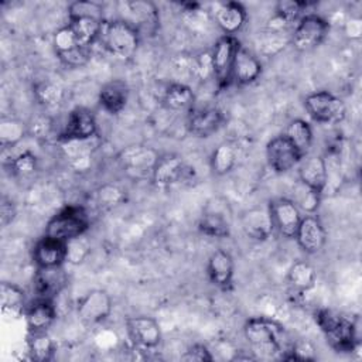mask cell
Listing matches in <instances>:
<instances>
[{"label":"cell","instance_id":"6da1fadb","mask_svg":"<svg viewBox=\"0 0 362 362\" xmlns=\"http://www.w3.org/2000/svg\"><path fill=\"white\" fill-rule=\"evenodd\" d=\"M281 325L266 317H252L243 324V335L255 359H272L281 352Z\"/></svg>","mask_w":362,"mask_h":362},{"label":"cell","instance_id":"7a4b0ae2","mask_svg":"<svg viewBox=\"0 0 362 362\" xmlns=\"http://www.w3.org/2000/svg\"><path fill=\"white\" fill-rule=\"evenodd\" d=\"M99 38L110 55L117 59L127 61L139 48L140 33L130 23L122 18H115L103 21Z\"/></svg>","mask_w":362,"mask_h":362},{"label":"cell","instance_id":"3957f363","mask_svg":"<svg viewBox=\"0 0 362 362\" xmlns=\"http://www.w3.org/2000/svg\"><path fill=\"white\" fill-rule=\"evenodd\" d=\"M90 226L88 212L81 205H66L58 211L45 226V235L69 242L83 236Z\"/></svg>","mask_w":362,"mask_h":362},{"label":"cell","instance_id":"277c9868","mask_svg":"<svg viewBox=\"0 0 362 362\" xmlns=\"http://www.w3.org/2000/svg\"><path fill=\"white\" fill-rule=\"evenodd\" d=\"M304 107L310 117L322 124H337L345 119L346 106L342 99L328 90H315L305 96Z\"/></svg>","mask_w":362,"mask_h":362},{"label":"cell","instance_id":"5b68a950","mask_svg":"<svg viewBox=\"0 0 362 362\" xmlns=\"http://www.w3.org/2000/svg\"><path fill=\"white\" fill-rule=\"evenodd\" d=\"M329 33V23L314 13L304 14L296 24L290 42L291 45L301 52H308L318 48Z\"/></svg>","mask_w":362,"mask_h":362},{"label":"cell","instance_id":"8992f818","mask_svg":"<svg viewBox=\"0 0 362 362\" xmlns=\"http://www.w3.org/2000/svg\"><path fill=\"white\" fill-rule=\"evenodd\" d=\"M239 47L240 42L235 35H222L215 41L212 51L209 52L212 76L219 89H225L232 83V69Z\"/></svg>","mask_w":362,"mask_h":362},{"label":"cell","instance_id":"52a82bcc","mask_svg":"<svg viewBox=\"0 0 362 362\" xmlns=\"http://www.w3.org/2000/svg\"><path fill=\"white\" fill-rule=\"evenodd\" d=\"M112 298L106 290L93 288L76 303V314L85 325H98L107 320L112 313Z\"/></svg>","mask_w":362,"mask_h":362},{"label":"cell","instance_id":"ba28073f","mask_svg":"<svg viewBox=\"0 0 362 362\" xmlns=\"http://www.w3.org/2000/svg\"><path fill=\"white\" fill-rule=\"evenodd\" d=\"M269 211L272 215L274 229L287 239H294L301 221V212L293 199L280 197L272 199L269 204Z\"/></svg>","mask_w":362,"mask_h":362},{"label":"cell","instance_id":"9c48e42d","mask_svg":"<svg viewBox=\"0 0 362 362\" xmlns=\"http://www.w3.org/2000/svg\"><path fill=\"white\" fill-rule=\"evenodd\" d=\"M266 158L274 173L283 174L298 165L303 156L284 134H279L266 144Z\"/></svg>","mask_w":362,"mask_h":362},{"label":"cell","instance_id":"30bf717a","mask_svg":"<svg viewBox=\"0 0 362 362\" xmlns=\"http://www.w3.org/2000/svg\"><path fill=\"white\" fill-rule=\"evenodd\" d=\"M132 342L143 349H154L161 344L163 334L157 320L148 315H133L124 321Z\"/></svg>","mask_w":362,"mask_h":362},{"label":"cell","instance_id":"8fae6325","mask_svg":"<svg viewBox=\"0 0 362 362\" xmlns=\"http://www.w3.org/2000/svg\"><path fill=\"white\" fill-rule=\"evenodd\" d=\"M98 136V123L95 115L86 107H75L69 112L59 141L69 140H90Z\"/></svg>","mask_w":362,"mask_h":362},{"label":"cell","instance_id":"7c38bea8","mask_svg":"<svg viewBox=\"0 0 362 362\" xmlns=\"http://www.w3.org/2000/svg\"><path fill=\"white\" fill-rule=\"evenodd\" d=\"M230 229L232 222L228 204H219V199H214V204L209 202L198 219V230L209 238H228Z\"/></svg>","mask_w":362,"mask_h":362},{"label":"cell","instance_id":"4fadbf2b","mask_svg":"<svg viewBox=\"0 0 362 362\" xmlns=\"http://www.w3.org/2000/svg\"><path fill=\"white\" fill-rule=\"evenodd\" d=\"M68 274L64 266L35 267L33 287L37 298L54 301L68 286Z\"/></svg>","mask_w":362,"mask_h":362},{"label":"cell","instance_id":"5bb4252c","mask_svg":"<svg viewBox=\"0 0 362 362\" xmlns=\"http://www.w3.org/2000/svg\"><path fill=\"white\" fill-rule=\"evenodd\" d=\"M188 167L177 154H163L156 160L151 170V181L158 188H168L187 178Z\"/></svg>","mask_w":362,"mask_h":362},{"label":"cell","instance_id":"9a60e30c","mask_svg":"<svg viewBox=\"0 0 362 362\" xmlns=\"http://www.w3.org/2000/svg\"><path fill=\"white\" fill-rule=\"evenodd\" d=\"M294 239L304 253L317 255L325 246L327 232L320 218L314 214H308L301 218Z\"/></svg>","mask_w":362,"mask_h":362},{"label":"cell","instance_id":"2e32d148","mask_svg":"<svg viewBox=\"0 0 362 362\" xmlns=\"http://www.w3.org/2000/svg\"><path fill=\"white\" fill-rule=\"evenodd\" d=\"M68 260V242L44 235L33 246V262L35 267L64 266Z\"/></svg>","mask_w":362,"mask_h":362},{"label":"cell","instance_id":"e0dca14e","mask_svg":"<svg viewBox=\"0 0 362 362\" xmlns=\"http://www.w3.org/2000/svg\"><path fill=\"white\" fill-rule=\"evenodd\" d=\"M223 123V113L215 106H206L195 109L192 107L188 112L187 117V130L201 139L209 137L216 133Z\"/></svg>","mask_w":362,"mask_h":362},{"label":"cell","instance_id":"ac0fdd59","mask_svg":"<svg viewBox=\"0 0 362 362\" xmlns=\"http://www.w3.org/2000/svg\"><path fill=\"white\" fill-rule=\"evenodd\" d=\"M298 181L321 195L328 185V164L320 154H307L298 163Z\"/></svg>","mask_w":362,"mask_h":362},{"label":"cell","instance_id":"d6986e66","mask_svg":"<svg viewBox=\"0 0 362 362\" xmlns=\"http://www.w3.org/2000/svg\"><path fill=\"white\" fill-rule=\"evenodd\" d=\"M240 226L245 235L253 240L269 239L274 230L269 205H259L245 211L240 218Z\"/></svg>","mask_w":362,"mask_h":362},{"label":"cell","instance_id":"ffe728a7","mask_svg":"<svg viewBox=\"0 0 362 362\" xmlns=\"http://www.w3.org/2000/svg\"><path fill=\"white\" fill-rule=\"evenodd\" d=\"M235 262L229 252L223 249L214 250L206 262V274L209 281L218 288L226 290L232 286Z\"/></svg>","mask_w":362,"mask_h":362},{"label":"cell","instance_id":"44dd1931","mask_svg":"<svg viewBox=\"0 0 362 362\" xmlns=\"http://www.w3.org/2000/svg\"><path fill=\"white\" fill-rule=\"evenodd\" d=\"M120 11H126L122 20L136 27L140 34L143 30L153 31L158 25L157 7L150 1H124L120 3Z\"/></svg>","mask_w":362,"mask_h":362},{"label":"cell","instance_id":"7402d4cb","mask_svg":"<svg viewBox=\"0 0 362 362\" xmlns=\"http://www.w3.org/2000/svg\"><path fill=\"white\" fill-rule=\"evenodd\" d=\"M324 335L328 345L338 354H351L359 345L358 327L346 317H342V320Z\"/></svg>","mask_w":362,"mask_h":362},{"label":"cell","instance_id":"603a6c76","mask_svg":"<svg viewBox=\"0 0 362 362\" xmlns=\"http://www.w3.org/2000/svg\"><path fill=\"white\" fill-rule=\"evenodd\" d=\"M129 96L130 88L127 82H124L123 79H112L102 85L98 93V100L105 112L110 115H117L126 107Z\"/></svg>","mask_w":362,"mask_h":362},{"label":"cell","instance_id":"cb8c5ba5","mask_svg":"<svg viewBox=\"0 0 362 362\" xmlns=\"http://www.w3.org/2000/svg\"><path fill=\"white\" fill-rule=\"evenodd\" d=\"M262 69L263 66L260 59L252 51L240 45L235 55L232 82L238 85H249L262 75Z\"/></svg>","mask_w":362,"mask_h":362},{"label":"cell","instance_id":"d4e9b609","mask_svg":"<svg viewBox=\"0 0 362 362\" xmlns=\"http://www.w3.org/2000/svg\"><path fill=\"white\" fill-rule=\"evenodd\" d=\"M28 332H47L57 320V308L54 301L35 298V301L24 311Z\"/></svg>","mask_w":362,"mask_h":362},{"label":"cell","instance_id":"484cf974","mask_svg":"<svg viewBox=\"0 0 362 362\" xmlns=\"http://www.w3.org/2000/svg\"><path fill=\"white\" fill-rule=\"evenodd\" d=\"M246 8L238 1H226L216 7L215 23L223 35H235L246 23Z\"/></svg>","mask_w":362,"mask_h":362},{"label":"cell","instance_id":"4316f807","mask_svg":"<svg viewBox=\"0 0 362 362\" xmlns=\"http://www.w3.org/2000/svg\"><path fill=\"white\" fill-rule=\"evenodd\" d=\"M0 310L4 320H17L25 311V291L16 283L0 284Z\"/></svg>","mask_w":362,"mask_h":362},{"label":"cell","instance_id":"83f0119b","mask_svg":"<svg viewBox=\"0 0 362 362\" xmlns=\"http://www.w3.org/2000/svg\"><path fill=\"white\" fill-rule=\"evenodd\" d=\"M160 154H157L153 148L146 146H129L120 153V163L124 168L130 171H146L148 170L151 174L153 165Z\"/></svg>","mask_w":362,"mask_h":362},{"label":"cell","instance_id":"f1b7e54d","mask_svg":"<svg viewBox=\"0 0 362 362\" xmlns=\"http://www.w3.org/2000/svg\"><path fill=\"white\" fill-rule=\"evenodd\" d=\"M103 21L105 20L95 17H68V25L71 27L78 45L83 48H90V45L100 37Z\"/></svg>","mask_w":362,"mask_h":362},{"label":"cell","instance_id":"f546056e","mask_svg":"<svg viewBox=\"0 0 362 362\" xmlns=\"http://www.w3.org/2000/svg\"><path fill=\"white\" fill-rule=\"evenodd\" d=\"M317 283V272L314 266L305 260L294 262L287 272V284L296 293L304 294L314 288Z\"/></svg>","mask_w":362,"mask_h":362},{"label":"cell","instance_id":"4dcf8cb0","mask_svg":"<svg viewBox=\"0 0 362 362\" xmlns=\"http://www.w3.org/2000/svg\"><path fill=\"white\" fill-rule=\"evenodd\" d=\"M163 103L173 112H189L195 105L192 89L181 82L170 83L163 95Z\"/></svg>","mask_w":362,"mask_h":362},{"label":"cell","instance_id":"1f68e13d","mask_svg":"<svg viewBox=\"0 0 362 362\" xmlns=\"http://www.w3.org/2000/svg\"><path fill=\"white\" fill-rule=\"evenodd\" d=\"M27 354L28 359L35 362H48L52 361L57 352V345L54 339L47 332H28L27 341Z\"/></svg>","mask_w":362,"mask_h":362},{"label":"cell","instance_id":"d6a6232c","mask_svg":"<svg viewBox=\"0 0 362 362\" xmlns=\"http://www.w3.org/2000/svg\"><path fill=\"white\" fill-rule=\"evenodd\" d=\"M92 140H69V141H59L62 146V151L69 161V164L81 171L86 170L92 160Z\"/></svg>","mask_w":362,"mask_h":362},{"label":"cell","instance_id":"836d02e7","mask_svg":"<svg viewBox=\"0 0 362 362\" xmlns=\"http://www.w3.org/2000/svg\"><path fill=\"white\" fill-rule=\"evenodd\" d=\"M291 143L293 146L301 153V156H307L310 153V148L313 146L314 134L311 124L304 120V119H293L287 127L286 132L283 133Z\"/></svg>","mask_w":362,"mask_h":362},{"label":"cell","instance_id":"e575fe53","mask_svg":"<svg viewBox=\"0 0 362 362\" xmlns=\"http://www.w3.org/2000/svg\"><path fill=\"white\" fill-rule=\"evenodd\" d=\"M235 163H236V147L229 141H223L218 144L209 158L212 173L219 177L230 173L232 168L235 167Z\"/></svg>","mask_w":362,"mask_h":362},{"label":"cell","instance_id":"d590c367","mask_svg":"<svg viewBox=\"0 0 362 362\" xmlns=\"http://www.w3.org/2000/svg\"><path fill=\"white\" fill-rule=\"evenodd\" d=\"M28 134V127L24 122L14 117H4L0 122V144L3 148L17 146Z\"/></svg>","mask_w":362,"mask_h":362},{"label":"cell","instance_id":"8d00e7d4","mask_svg":"<svg viewBox=\"0 0 362 362\" xmlns=\"http://www.w3.org/2000/svg\"><path fill=\"white\" fill-rule=\"evenodd\" d=\"M33 92L38 103L44 107H57L64 98L62 88L57 82H52L49 79L38 81L34 85Z\"/></svg>","mask_w":362,"mask_h":362},{"label":"cell","instance_id":"74e56055","mask_svg":"<svg viewBox=\"0 0 362 362\" xmlns=\"http://www.w3.org/2000/svg\"><path fill=\"white\" fill-rule=\"evenodd\" d=\"M321 197L322 195L320 192L307 187L301 181H297L293 188V202L298 206L300 211H304L307 214H315L320 206Z\"/></svg>","mask_w":362,"mask_h":362},{"label":"cell","instance_id":"f35d334b","mask_svg":"<svg viewBox=\"0 0 362 362\" xmlns=\"http://www.w3.org/2000/svg\"><path fill=\"white\" fill-rule=\"evenodd\" d=\"M310 4L307 1H298V0H280L276 3L274 7V17L283 23L284 25L291 24L294 21H298L303 17V11Z\"/></svg>","mask_w":362,"mask_h":362},{"label":"cell","instance_id":"ab89813d","mask_svg":"<svg viewBox=\"0 0 362 362\" xmlns=\"http://www.w3.org/2000/svg\"><path fill=\"white\" fill-rule=\"evenodd\" d=\"M284 361H315L317 349L308 339H297L294 341L287 351L281 355Z\"/></svg>","mask_w":362,"mask_h":362},{"label":"cell","instance_id":"60d3db41","mask_svg":"<svg viewBox=\"0 0 362 362\" xmlns=\"http://www.w3.org/2000/svg\"><path fill=\"white\" fill-rule=\"evenodd\" d=\"M37 157L25 150L20 154H17L11 161H10V168L13 175L18 178H28L37 171Z\"/></svg>","mask_w":362,"mask_h":362},{"label":"cell","instance_id":"b9f144b4","mask_svg":"<svg viewBox=\"0 0 362 362\" xmlns=\"http://www.w3.org/2000/svg\"><path fill=\"white\" fill-rule=\"evenodd\" d=\"M68 17H95L99 20L103 18V7L90 0H78L69 4Z\"/></svg>","mask_w":362,"mask_h":362},{"label":"cell","instance_id":"7bdbcfd3","mask_svg":"<svg viewBox=\"0 0 362 362\" xmlns=\"http://www.w3.org/2000/svg\"><path fill=\"white\" fill-rule=\"evenodd\" d=\"M52 45L55 48L57 55H61L64 52H68V51L79 47L76 40H75V35H74V33H72V30L68 24L59 27L55 31V34L52 37Z\"/></svg>","mask_w":362,"mask_h":362},{"label":"cell","instance_id":"ee69618b","mask_svg":"<svg viewBox=\"0 0 362 362\" xmlns=\"http://www.w3.org/2000/svg\"><path fill=\"white\" fill-rule=\"evenodd\" d=\"M283 28H270L267 33H264V35L260 38V51L266 55H273L276 52H279L281 48H284V44L286 42H290V41H284L283 40V34L286 33H281Z\"/></svg>","mask_w":362,"mask_h":362},{"label":"cell","instance_id":"f6af8a7d","mask_svg":"<svg viewBox=\"0 0 362 362\" xmlns=\"http://www.w3.org/2000/svg\"><path fill=\"white\" fill-rule=\"evenodd\" d=\"M90 48H83V47H76L68 52H64L61 55H57L59 58V61L69 68H79L88 64V61L90 59Z\"/></svg>","mask_w":362,"mask_h":362},{"label":"cell","instance_id":"bcb514c9","mask_svg":"<svg viewBox=\"0 0 362 362\" xmlns=\"http://www.w3.org/2000/svg\"><path fill=\"white\" fill-rule=\"evenodd\" d=\"M90 252V246L88 243V240L83 236H79L76 239H72L68 242V260L69 263L78 264L81 262L85 260V257L89 255Z\"/></svg>","mask_w":362,"mask_h":362},{"label":"cell","instance_id":"7dc6e473","mask_svg":"<svg viewBox=\"0 0 362 362\" xmlns=\"http://www.w3.org/2000/svg\"><path fill=\"white\" fill-rule=\"evenodd\" d=\"M342 314L331 308H320L314 314V320L324 334L331 331L342 320Z\"/></svg>","mask_w":362,"mask_h":362},{"label":"cell","instance_id":"c3c4849f","mask_svg":"<svg viewBox=\"0 0 362 362\" xmlns=\"http://www.w3.org/2000/svg\"><path fill=\"white\" fill-rule=\"evenodd\" d=\"M124 199L123 191L116 185H103L98 189V201L103 206H113Z\"/></svg>","mask_w":362,"mask_h":362},{"label":"cell","instance_id":"681fc988","mask_svg":"<svg viewBox=\"0 0 362 362\" xmlns=\"http://www.w3.org/2000/svg\"><path fill=\"white\" fill-rule=\"evenodd\" d=\"M181 359L188 362H211L214 361V355L206 345L194 344L181 355Z\"/></svg>","mask_w":362,"mask_h":362},{"label":"cell","instance_id":"f907efd6","mask_svg":"<svg viewBox=\"0 0 362 362\" xmlns=\"http://www.w3.org/2000/svg\"><path fill=\"white\" fill-rule=\"evenodd\" d=\"M27 127H28V134H31L33 137H37V139H44L49 134V132L52 129V123L48 116L38 115L31 119V122H30V124H27Z\"/></svg>","mask_w":362,"mask_h":362},{"label":"cell","instance_id":"816d5d0a","mask_svg":"<svg viewBox=\"0 0 362 362\" xmlns=\"http://www.w3.org/2000/svg\"><path fill=\"white\" fill-rule=\"evenodd\" d=\"M17 215V208L14 205V202L6 197H3L1 204H0V221H1V226L6 228L8 223H11L14 221Z\"/></svg>","mask_w":362,"mask_h":362},{"label":"cell","instance_id":"f5cc1de1","mask_svg":"<svg viewBox=\"0 0 362 362\" xmlns=\"http://www.w3.org/2000/svg\"><path fill=\"white\" fill-rule=\"evenodd\" d=\"M348 25H351V38H359L362 33L361 18H351V21H348Z\"/></svg>","mask_w":362,"mask_h":362}]
</instances>
